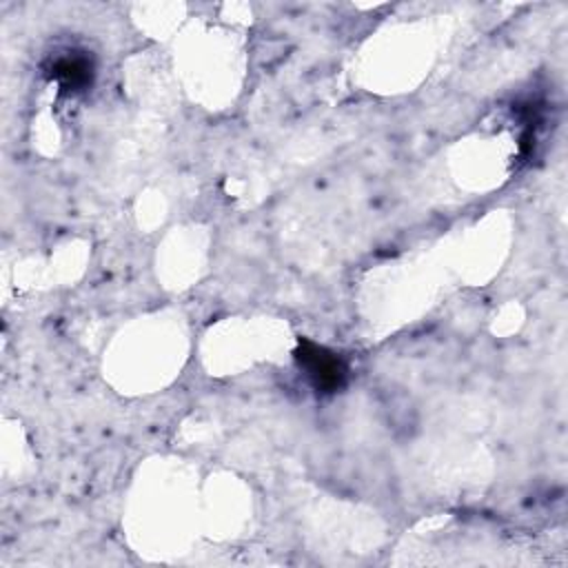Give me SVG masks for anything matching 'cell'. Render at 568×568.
<instances>
[{
	"label": "cell",
	"instance_id": "cell-1",
	"mask_svg": "<svg viewBox=\"0 0 568 568\" xmlns=\"http://www.w3.org/2000/svg\"><path fill=\"white\" fill-rule=\"evenodd\" d=\"M295 359L308 377L311 386L322 395H333L342 390L348 379L346 362L335 351H328L326 346H320L306 337H300Z\"/></svg>",
	"mask_w": 568,
	"mask_h": 568
},
{
	"label": "cell",
	"instance_id": "cell-2",
	"mask_svg": "<svg viewBox=\"0 0 568 568\" xmlns=\"http://www.w3.org/2000/svg\"><path fill=\"white\" fill-rule=\"evenodd\" d=\"M93 62L82 51H64L51 58L47 67V75L60 87L62 93L73 95L91 87L93 82Z\"/></svg>",
	"mask_w": 568,
	"mask_h": 568
}]
</instances>
